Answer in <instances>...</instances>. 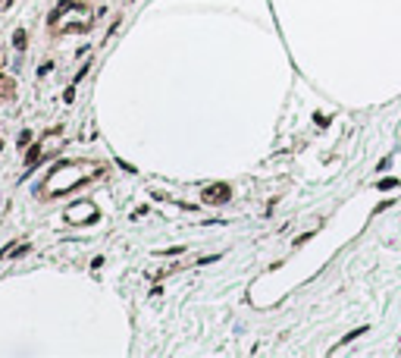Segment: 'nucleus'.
<instances>
[{
	"label": "nucleus",
	"mask_w": 401,
	"mask_h": 358,
	"mask_svg": "<svg viewBox=\"0 0 401 358\" xmlns=\"http://www.w3.org/2000/svg\"><path fill=\"white\" fill-rule=\"evenodd\" d=\"M200 198H204L207 204H223V201H229V198H232V189L226 182H213V185H207V189H204V195H200Z\"/></svg>",
	"instance_id": "1"
},
{
	"label": "nucleus",
	"mask_w": 401,
	"mask_h": 358,
	"mask_svg": "<svg viewBox=\"0 0 401 358\" xmlns=\"http://www.w3.org/2000/svg\"><path fill=\"white\" fill-rule=\"evenodd\" d=\"M41 157V145H35V148H29V154H25V170H31V163Z\"/></svg>",
	"instance_id": "2"
},
{
	"label": "nucleus",
	"mask_w": 401,
	"mask_h": 358,
	"mask_svg": "<svg viewBox=\"0 0 401 358\" xmlns=\"http://www.w3.org/2000/svg\"><path fill=\"white\" fill-rule=\"evenodd\" d=\"M364 333H367V327H357V330H351L348 336H342V342H339V346H348V342H354L357 336H364Z\"/></svg>",
	"instance_id": "3"
},
{
	"label": "nucleus",
	"mask_w": 401,
	"mask_h": 358,
	"mask_svg": "<svg viewBox=\"0 0 401 358\" xmlns=\"http://www.w3.org/2000/svg\"><path fill=\"white\" fill-rule=\"evenodd\" d=\"M13 44H16V50H22V48H25V32H22V29L13 35Z\"/></svg>",
	"instance_id": "4"
},
{
	"label": "nucleus",
	"mask_w": 401,
	"mask_h": 358,
	"mask_svg": "<svg viewBox=\"0 0 401 358\" xmlns=\"http://www.w3.org/2000/svg\"><path fill=\"white\" fill-rule=\"evenodd\" d=\"M395 185H398V179H383L376 189H379V192H386V189H395Z\"/></svg>",
	"instance_id": "5"
},
{
	"label": "nucleus",
	"mask_w": 401,
	"mask_h": 358,
	"mask_svg": "<svg viewBox=\"0 0 401 358\" xmlns=\"http://www.w3.org/2000/svg\"><path fill=\"white\" fill-rule=\"evenodd\" d=\"M213 261H219V255H207V258H200L198 267H204V264H213Z\"/></svg>",
	"instance_id": "6"
},
{
	"label": "nucleus",
	"mask_w": 401,
	"mask_h": 358,
	"mask_svg": "<svg viewBox=\"0 0 401 358\" xmlns=\"http://www.w3.org/2000/svg\"><path fill=\"white\" fill-rule=\"evenodd\" d=\"M29 142H31V132H22V135H19V148H25Z\"/></svg>",
	"instance_id": "7"
},
{
	"label": "nucleus",
	"mask_w": 401,
	"mask_h": 358,
	"mask_svg": "<svg viewBox=\"0 0 401 358\" xmlns=\"http://www.w3.org/2000/svg\"><path fill=\"white\" fill-rule=\"evenodd\" d=\"M310 236H313V233H304V236H298V239H295V248H298V245H304V242H307V239H310Z\"/></svg>",
	"instance_id": "8"
}]
</instances>
